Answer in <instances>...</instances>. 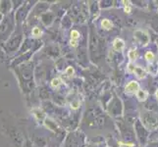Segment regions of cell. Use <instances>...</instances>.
I'll use <instances>...</instances> for the list:
<instances>
[{
	"label": "cell",
	"mask_w": 158,
	"mask_h": 147,
	"mask_svg": "<svg viewBox=\"0 0 158 147\" xmlns=\"http://www.w3.org/2000/svg\"><path fill=\"white\" fill-rule=\"evenodd\" d=\"M128 68H129V70L131 71V72L135 73L139 79H143V78L145 77L146 72H145V71L143 68H140L139 66H134V65H132V64H129V67Z\"/></svg>",
	"instance_id": "obj_1"
},
{
	"label": "cell",
	"mask_w": 158,
	"mask_h": 147,
	"mask_svg": "<svg viewBox=\"0 0 158 147\" xmlns=\"http://www.w3.org/2000/svg\"><path fill=\"white\" fill-rule=\"evenodd\" d=\"M139 86L137 81H131V83L126 86L125 90H126L127 93H135V92H138L139 90Z\"/></svg>",
	"instance_id": "obj_2"
},
{
	"label": "cell",
	"mask_w": 158,
	"mask_h": 147,
	"mask_svg": "<svg viewBox=\"0 0 158 147\" xmlns=\"http://www.w3.org/2000/svg\"><path fill=\"white\" fill-rule=\"evenodd\" d=\"M125 46V43L122 39H116L115 40H114L113 42V47L115 50H123V48Z\"/></svg>",
	"instance_id": "obj_3"
},
{
	"label": "cell",
	"mask_w": 158,
	"mask_h": 147,
	"mask_svg": "<svg viewBox=\"0 0 158 147\" xmlns=\"http://www.w3.org/2000/svg\"><path fill=\"white\" fill-rule=\"evenodd\" d=\"M101 26H102V28H104L105 30H110L112 28V24H111V22L109 21V20H103L101 22Z\"/></svg>",
	"instance_id": "obj_4"
},
{
	"label": "cell",
	"mask_w": 158,
	"mask_h": 147,
	"mask_svg": "<svg viewBox=\"0 0 158 147\" xmlns=\"http://www.w3.org/2000/svg\"><path fill=\"white\" fill-rule=\"evenodd\" d=\"M137 95H138V98L139 101H143L146 99V92L144 90H139L137 92Z\"/></svg>",
	"instance_id": "obj_5"
},
{
	"label": "cell",
	"mask_w": 158,
	"mask_h": 147,
	"mask_svg": "<svg viewBox=\"0 0 158 147\" xmlns=\"http://www.w3.org/2000/svg\"><path fill=\"white\" fill-rule=\"evenodd\" d=\"M123 3H124V7H125V12H126V13H130L131 12V2L124 0Z\"/></svg>",
	"instance_id": "obj_6"
},
{
	"label": "cell",
	"mask_w": 158,
	"mask_h": 147,
	"mask_svg": "<svg viewBox=\"0 0 158 147\" xmlns=\"http://www.w3.org/2000/svg\"><path fill=\"white\" fill-rule=\"evenodd\" d=\"M79 36H80V34L78 31H72V32H71V39L73 40H77L79 39Z\"/></svg>",
	"instance_id": "obj_7"
},
{
	"label": "cell",
	"mask_w": 158,
	"mask_h": 147,
	"mask_svg": "<svg viewBox=\"0 0 158 147\" xmlns=\"http://www.w3.org/2000/svg\"><path fill=\"white\" fill-rule=\"evenodd\" d=\"M129 57H130L131 60H135V59H137V57H138L137 51H135V50H131L129 52Z\"/></svg>",
	"instance_id": "obj_8"
},
{
	"label": "cell",
	"mask_w": 158,
	"mask_h": 147,
	"mask_svg": "<svg viewBox=\"0 0 158 147\" xmlns=\"http://www.w3.org/2000/svg\"><path fill=\"white\" fill-rule=\"evenodd\" d=\"M145 58H146V60H148V61H153L154 60V54L152 53V52H148L145 54Z\"/></svg>",
	"instance_id": "obj_9"
},
{
	"label": "cell",
	"mask_w": 158,
	"mask_h": 147,
	"mask_svg": "<svg viewBox=\"0 0 158 147\" xmlns=\"http://www.w3.org/2000/svg\"><path fill=\"white\" fill-rule=\"evenodd\" d=\"M60 84H61V80L58 79V78L52 80V81H51V85L53 86V88H56V86H58Z\"/></svg>",
	"instance_id": "obj_10"
},
{
	"label": "cell",
	"mask_w": 158,
	"mask_h": 147,
	"mask_svg": "<svg viewBox=\"0 0 158 147\" xmlns=\"http://www.w3.org/2000/svg\"><path fill=\"white\" fill-rule=\"evenodd\" d=\"M40 34H41V31H40V30L39 28H35L34 30H32V35H34L39 36V35H40Z\"/></svg>",
	"instance_id": "obj_11"
},
{
	"label": "cell",
	"mask_w": 158,
	"mask_h": 147,
	"mask_svg": "<svg viewBox=\"0 0 158 147\" xmlns=\"http://www.w3.org/2000/svg\"><path fill=\"white\" fill-rule=\"evenodd\" d=\"M66 73H67V75H68V76H73V74H74V69H73L72 67L67 68Z\"/></svg>",
	"instance_id": "obj_12"
},
{
	"label": "cell",
	"mask_w": 158,
	"mask_h": 147,
	"mask_svg": "<svg viewBox=\"0 0 158 147\" xmlns=\"http://www.w3.org/2000/svg\"><path fill=\"white\" fill-rule=\"evenodd\" d=\"M71 106H72L73 109H77V108H79V106H80V102H79V101H74V102H72V104H71Z\"/></svg>",
	"instance_id": "obj_13"
},
{
	"label": "cell",
	"mask_w": 158,
	"mask_h": 147,
	"mask_svg": "<svg viewBox=\"0 0 158 147\" xmlns=\"http://www.w3.org/2000/svg\"><path fill=\"white\" fill-rule=\"evenodd\" d=\"M71 46L72 47H77V45H78V42H77V40H73V39H71Z\"/></svg>",
	"instance_id": "obj_14"
},
{
	"label": "cell",
	"mask_w": 158,
	"mask_h": 147,
	"mask_svg": "<svg viewBox=\"0 0 158 147\" xmlns=\"http://www.w3.org/2000/svg\"><path fill=\"white\" fill-rule=\"evenodd\" d=\"M156 96H157V97H158V90H157V91H156Z\"/></svg>",
	"instance_id": "obj_15"
}]
</instances>
